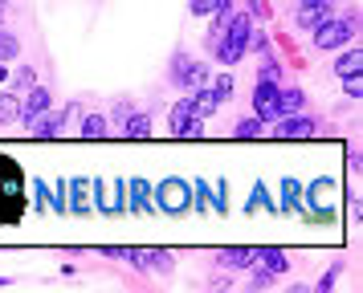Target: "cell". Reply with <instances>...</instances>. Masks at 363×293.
Masks as SVG:
<instances>
[{
    "instance_id": "1",
    "label": "cell",
    "mask_w": 363,
    "mask_h": 293,
    "mask_svg": "<svg viewBox=\"0 0 363 293\" xmlns=\"http://www.w3.org/2000/svg\"><path fill=\"white\" fill-rule=\"evenodd\" d=\"M249 37H253V16L249 13H229L225 33H220V45L213 49L220 65H237L249 53Z\"/></svg>"
},
{
    "instance_id": "2",
    "label": "cell",
    "mask_w": 363,
    "mask_h": 293,
    "mask_svg": "<svg viewBox=\"0 0 363 293\" xmlns=\"http://www.w3.org/2000/svg\"><path fill=\"white\" fill-rule=\"evenodd\" d=\"M351 37H355V21H351V16H327L323 25L311 29V45L314 49H339V45H347Z\"/></svg>"
},
{
    "instance_id": "3",
    "label": "cell",
    "mask_w": 363,
    "mask_h": 293,
    "mask_svg": "<svg viewBox=\"0 0 363 293\" xmlns=\"http://www.w3.org/2000/svg\"><path fill=\"white\" fill-rule=\"evenodd\" d=\"M172 81H176L180 90H196V86L208 81V65L192 62L188 53H176V62H172Z\"/></svg>"
},
{
    "instance_id": "4",
    "label": "cell",
    "mask_w": 363,
    "mask_h": 293,
    "mask_svg": "<svg viewBox=\"0 0 363 293\" xmlns=\"http://www.w3.org/2000/svg\"><path fill=\"white\" fill-rule=\"evenodd\" d=\"M253 114H257L262 122L281 118V90H278V81H257V90H253Z\"/></svg>"
},
{
    "instance_id": "5",
    "label": "cell",
    "mask_w": 363,
    "mask_h": 293,
    "mask_svg": "<svg viewBox=\"0 0 363 293\" xmlns=\"http://www.w3.org/2000/svg\"><path fill=\"white\" fill-rule=\"evenodd\" d=\"M45 110H53V94L45 90V86H29L25 90V98H21V110H17V122H33V118H41Z\"/></svg>"
},
{
    "instance_id": "6",
    "label": "cell",
    "mask_w": 363,
    "mask_h": 293,
    "mask_svg": "<svg viewBox=\"0 0 363 293\" xmlns=\"http://www.w3.org/2000/svg\"><path fill=\"white\" fill-rule=\"evenodd\" d=\"M155 195H160L155 204H160L164 212H176V216L192 208V200H188V183H184V179H164V183L155 188Z\"/></svg>"
},
{
    "instance_id": "7",
    "label": "cell",
    "mask_w": 363,
    "mask_h": 293,
    "mask_svg": "<svg viewBox=\"0 0 363 293\" xmlns=\"http://www.w3.org/2000/svg\"><path fill=\"white\" fill-rule=\"evenodd\" d=\"M274 134L278 139H311L314 134V118H306V114H281V118H274Z\"/></svg>"
},
{
    "instance_id": "8",
    "label": "cell",
    "mask_w": 363,
    "mask_h": 293,
    "mask_svg": "<svg viewBox=\"0 0 363 293\" xmlns=\"http://www.w3.org/2000/svg\"><path fill=\"white\" fill-rule=\"evenodd\" d=\"M74 110H78V102H74V106H66V110H45L41 118H33V122H29V134H37V139H53L57 130L66 127V118Z\"/></svg>"
},
{
    "instance_id": "9",
    "label": "cell",
    "mask_w": 363,
    "mask_h": 293,
    "mask_svg": "<svg viewBox=\"0 0 363 293\" xmlns=\"http://www.w3.org/2000/svg\"><path fill=\"white\" fill-rule=\"evenodd\" d=\"M330 16V4H298V13H294V25L302 33H311L314 25H323Z\"/></svg>"
},
{
    "instance_id": "10",
    "label": "cell",
    "mask_w": 363,
    "mask_h": 293,
    "mask_svg": "<svg viewBox=\"0 0 363 293\" xmlns=\"http://www.w3.org/2000/svg\"><path fill=\"white\" fill-rule=\"evenodd\" d=\"M188 102H192V114H196V118H213L216 106H220V98L208 90V81H204V86H196V94L188 98Z\"/></svg>"
},
{
    "instance_id": "11",
    "label": "cell",
    "mask_w": 363,
    "mask_h": 293,
    "mask_svg": "<svg viewBox=\"0 0 363 293\" xmlns=\"http://www.w3.org/2000/svg\"><path fill=\"white\" fill-rule=\"evenodd\" d=\"M253 257L262 260V265H265V273H274V277L290 269V257H286L281 248H253Z\"/></svg>"
},
{
    "instance_id": "12",
    "label": "cell",
    "mask_w": 363,
    "mask_h": 293,
    "mask_svg": "<svg viewBox=\"0 0 363 293\" xmlns=\"http://www.w3.org/2000/svg\"><path fill=\"white\" fill-rule=\"evenodd\" d=\"M192 118H196V114H192V102H188V98H180V102L167 110V127H172V134H184V127H188Z\"/></svg>"
},
{
    "instance_id": "13",
    "label": "cell",
    "mask_w": 363,
    "mask_h": 293,
    "mask_svg": "<svg viewBox=\"0 0 363 293\" xmlns=\"http://www.w3.org/2000/svg\"><path fill=\"white\" fill-rule=\"evenodd\" d=\"M192 16H216V13H233V0H188Z\"/></svg>"
},
{
    "instance_id": "14",
    "label": "cell",
    "mask_w": 363,
    "mask_h": 293,
    "mask_svg": "<svg viewBox=\"0 0 363 293\" xmlns=\"http://www.w3.org/2000/svg\"><path fill=\"white\" fill-rule=\"evenodd\" d=\"M17 110H21V94L0 90V127H13L17 122Z\"/></svg>"
},
{
    "instance_id": "15",
    "label": "cell",
    "mask_w": 363,
    "mask_h": 293,
    "mask_svg": "<svg viewBox=\"0 0 363 293\" xmlns=\"http://www.w3.org/2000/svg\"><path fill=\"white\" fill-rule=\"evenodd\" d=\"M123 134H127V139H147L151 134V118L147 114H127V118H123Z\"/></svg>"
},
{
    "instance_id": "16",
    "label": "cell",
    "mask_w": 363,
    "mask_h": 293,
    "mask_svg": "<svg viewBox=\"0 0 363 293\" xmlns=\"http://www.w3.org/2000/svg\"><path fill=\"white\" fill-rule=\"evenodd\" d=\"M106 134H111V118H102V114H86L82 139H106Z\"/></svg>"
},
{
    "instance_id": "17",
    "label": "cell",
    "mask_w": 363,
    "mask_h": 293,
    "mask_svg": "<svg viewBox=\"0 0 363 293\" xmlns=\"http://www.w3.org/2000/svg\"><path fill=\"white\" fill-rule=\"evenodd\" d=\"M281 195H286V200H281L286 212H302V183H298V179H286V183H281Z\"/></svg>"
},
{
    "instance_id": "18",
    "label": "cell",
    "mask_w": 363,
    "mask_h": 293,
    "mask_svg": "<svg viewBox=\"0 0 363 293\" xmlns=\"http://www.w3.org/2000/svg\"><path fill=\"white\" fill-rule=\"evenodd\" d=\"M220 260L229 269H249L253 265V248H220Z\"/></svg>"
},
{
    "instance_id": "19",
    "label": "cell",
    "mask_w": 363,
    "mask_h": 293,
    "mask_svg": "<svg viewBox=\"0 0 363 293\" xmlns=\"http://www.w3.org/2000/svg\"><path fill=\"white\" fill-rule=\"evenodd\" d=\"M127 188H131V204H135V208L147 212L151 208V183H147V179H131Z\"/></svg>"
},
{
    "instance_id": "20",
    "label": "cell",
    "mask_w": 363,
    "mask_h": 293,
    "mask_svg": "<svg viewBox=\"0 0 363 293\" xmlns=\"http://www.w3.org/2000/svg\"><path fill=\"white\" fill-rule=\"evenodd\" d=\"M359 65H363V53H359V49H347L343 57L335 62V74H339V78H347V74H359Z\"/></svg>"
},
{
    "instance_id": "21",
    "label": "cell",
    "mask_w": 363,
    "mask_h": 293,
    "mask_svg": "<svg viewBox=\"0 0 363 293\" xmlns=\"http://www.w3.org/2000/svg\"><path fill=\"white\" fill-rule=\"evenodd\" d=\"M17 53H21V41H17V33L0 29V62H13Z\"/></svg>"
},
{
    "instance_id": "22",
    "label": "cell",
    "mask_w": 363,
    "mask_h": 293,
    "mask_svg": "<svg viewBox=\"0 0 363 293\" xmlns=\"http://www.w3.org/2000/svg\"><path fill=\"white\" fill-rule=\"evenodd\" d=\"M306 106V94L302 90H281V114H298Z\"/></svg>"
},
{
    "instance_id": "23",
    "label": "cell",
    "mask_w": 363,
    "mask_h": 293,
    "mask_svg": "<svg viewBox=\"0 0 363 293\" xmlns=\"http://www.w3.org/2000/svg\"><path fill=\"white\" fill-rule=\"evenodd\" d=\"M327 192H335V183H330V179H314L311 188H306V195H311V204H327V200H330Z\"/></svg>"
},
{
    "instance_id": "24",
    "label": "cell",
    "mask_w": 363,
    "mask_h": 293,
    "mask_svg": "<svg viewBox=\"0 0 363 293\" xmlns=\"http://www.w3.org/2000/svg\"><path fill=\"white\" fill-rule=\"evenodd\" d=\"M69 192H74V200H69L66 208H74V212L90 208V204H86V179H74V183H69Z\"/></svg>"
},
{
    "instance_id": "25",
    "label": "cell",
    "mask_w": 363,
    "mask_h": 293,
    "mask_svg": "<svg viewBox=\"0 0 363 293\" xmlns=\"http://www.w3.org/2000/svg\"><path fill=\"white\" fill-rule=\"evenodd\" d=\"M257 134H262V118H257V114L237 122V139H257Z\"/></svg>"
},
{
    "instance_id": "26",
    "label": "cell",
    "mask_w": 363,
    "mask_h": 293,
    "mask_svg": "<svg viewBox=\"0 0 363 293\" xmlns=\"http://www.w3.org/2000/svg\"><path fill=\"white\" fill-rule=\"evenodd\" d=\"M33 69H29V65H21L17 69V78H13V94H21V90H29V86H33Z\"/></svg>"
},
{
    "instance_id": "27",
    "label": "cell",
    "mask_w": 363,
    "mask_h": 293,
    "mask_svg": "<svg viewBox=\"0 0 363 293\" xmlns=\"http://www.w3.org/2000/svg\"><path fill=\"white\" fill-rule=\"evenodd\" d=\"M208 90H213V94L225 102V98L233 94V78H229V74H220V78H213V86H208Z\"/></svg>"
},
{
    "instance_id": "28",
    "label": "cell",
    "mask_w": 363,
    "mask_h": 293,
    "mask_svg": "<svg viewBox=\"0 0 363 293\" xmlns=\"http://www.w3.org/2000/svg\"><path fill=\"white\" fill-rule=\"evenodd\" d=\"M257 81H281V65L274 62V57H269V62H265L262 69H257Z\"/></svg>"
},
{
    "instance_id": "29",
    "label": "cell",
    "mask_w": 363,
    "mask_h": 293,
    "mask_svg": "<svg viewBox=\"0 0 363 293\" xmlns=\"http://www.w3.org/2000/svg\"><path fill=\"white\" fill-rule=\"evenodd\" d=\"M265 204H274V200L265 195V183H257V188H253V200L245 204V212H257V208H265Z\"/></svg>"
},
{
    "instance_id": "30",
    "label": "cell",
    "mask_w": 363,
    "mask_h": 293,
    "mask_svg": "<svg viewBox=\"0 0 363 293\" xmlns=\"http://www.w3.org/2000/svg\"><path fill=\"white\" fill-rule=\"evenodd\" d=\"M192 208L208 212V183H204V179H196V200H192Z\"/></svg>"
},
{
    "instance_id": "31",
    "label": "cell",
    "mask_w": 363,
    "mask_h": 293,
    "mask_svg": "<svg viewBox=\"0 0 363 293\" xmlns=\"http://www.w3.org/2000/svg\"><path fill=\"white\" fill-rule=\"evenodd\" d=\"M343 90H347V98H359V90H363V86H359V74H347V78H343Z\"/></svg>"
},
{
    "instance_id": "32",
    "label": "cell",
    "mask_w": 363,
    "mask_h": 293,
    "mask_svg": "<svg viewBox=\"0 0 363 293\" xmlns=\"http://www.w3.org/2000/svg\"><path fill=\"white\" fill-rule=\"evenodd\" d=\"M204 134V118H192L188 127H184V139H200Z\"/></svg>"
},
{
    "instance_id": "33",
    "label": "cell",
    "mask_w": 363,
    "mask_h": 293,
    "mask_svg": "<svg viewBox=\"0 0 363 293\" xmlns=\"http://www.w3.org/2000/svg\"><path fill=\"white\" fill-rule=\"evenodd\" d=\"M225 192H229V188H225V183H216V195H213V208H216V212H225V208H229Z\"/></svg>"
},
{
    "instance_id": "34",
    "label": "cell",
    "mask_w": 363,
    "mask_h": 293,
    "mask_svg": "<svg viewBox=\"0 0 363 293\" xmlns=\"http://www.w3.org/2000/svg\"><path fill=\"white\" fill-rule=\"evenodd\" d=\"M33 195H37V208H45V200H50V192H45V183H33Z\"/></svg>"
},
{
    "instance_id": "35",
    "label": "cell",
    "mask_w": 363,
    "mask_h": 293,
    "mask_svg": "<svg viewBox=\"0 0 363 293\" xmlns=\"http://www.w3.org/2000/svg\"><path fill=\"white\" fill-rule=\"evenodd\" d=\"M335 277H339V265H335V269H330V273L318 281V289H330V285H335Z\"/></svg>"
},
{
    "instance_id": "36",
    "label": "cell",
    "mask_w": 363,
    "mask_h": 293,
    "mask_svg": "<svg viewBox=\"0 0 363 293\" xmlns=\"http://www.w3.org/2000/svg\"><path fill=\"white\" fill-rule=\"evenodd\" d=\"M127 114H131V102H118V106H115V122H123Z\"/></svg>"
},
{
    "instance_id": "37",
    "label": "cell",
    "mask_w": 363,
    "mask_h": 293,
    "mask_svg": "<svg viewBox=\"0 0 363 293\" xmlns=\"http://www.w3.org/2000/svg\"><path fill=\"white\" fill-rule=\"evenodd\" d=\"M4 78H9V65L0 62V81H4Z\"/></svg>"
},
{
    "instance_id": "38",
    "label": "cell",
    "mask_w": 363,
    "mask_h": 293,
    "mask_svg": "<svg viewBox=\"0 0 363 293\" xmlns=\"http://www.w3.org/2000/svg\"><path fill=\"white\" fill-rule=\"evenodd\" d=\"M298 4H330V0H298Z\"/></svg>"
},
{
    "instance_id": "39",
    "label": "cell",
    "mask_w": 363,
    "mask_h": 293,
    "mask_svg": "<svg viewBox=\"0 0 363 293\" xmlns=\"http://www.w3.org/2000/svg\"><path fill=\"white\" fill-rule=\"evenodd\" d=\"M4 8H9V0H0V13H4Z\"/></svg>"
}]
</instances>
